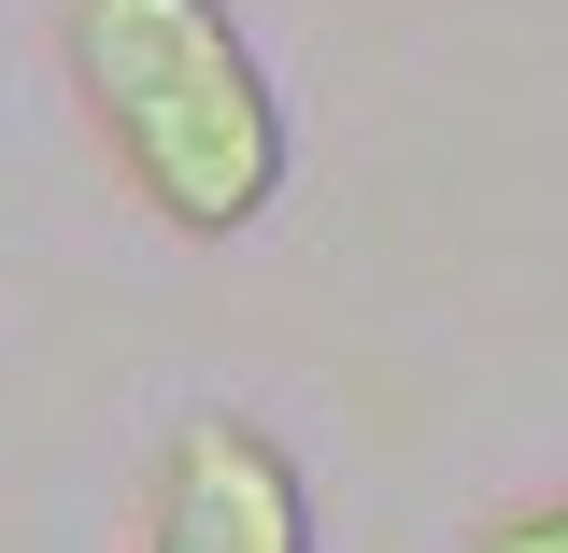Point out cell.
<instances>
[{
    "instance_id": "cell-3",
    "label": "cell",
    "mask_w": 568,
    "mask_h": 553,
    "mask_svg": "<svg viewBox=\"0 0 568 553\" xmlns=\"http://www.w3.org/2000/svg\"><path fill=\"white\" fill-rule=\"evenodd\" d=\"M469 553H568V496H540V511H497Z\"/></svg>"
},
{
    "instance_id": "cell-2",
    "label": "cell",
    "mask_w": 568,
    "mask_h": 553,
    "mask_svg": "<svg viewBox=\"0 0 568 553\" xmlns=\"http://www.w3.org/2000/svg\"><path fill=\"white\" fill-rule=\"evenodd\" d=\"M142 553H313V496L284 469V440L256 412H200L156 469V525Z\"/></svg>"
},
{
    "instance_id": "cell-1",
    "label": "cell",
    "mask_w": 568,
    "mask_h": 553,
    "mask_svg": "<svg viewBox=\"0 0 568 553\" xmlns=\"http://www.w3.org/2000/svg\"><path fill=\"white\" fill-rule=\"evenodd\" d=\"M71 85L156 227L242 242L284 199V100L227 0H71Z\"/></svg>"
}]
</instances>
